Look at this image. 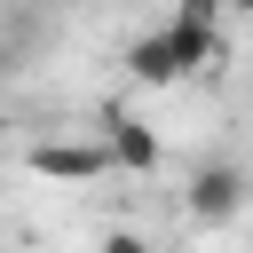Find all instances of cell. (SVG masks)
Segmentation results:
<instances>
[{"label": "cell", "mask_w": 253, "mask_h": 253, "mask_svg": "<svg viewBox=\"0 0 253 253\" xmlns=\"http://www.w3.org/2000/svg\"><path fill=\"white\" fill-rule=\"evenodd\" d=\"M126 79H134V87H174V79H182L174 40H166V32H134V40H126Z\"/></svg>", "instance_id": "277c9868"}, {"label": "cell", "mask_w": 253, "mask_h": 253, "mask_svg": "<svg viewBox=\"0 0 253 253\" xmlns=\"http://www.w3.org/2000/svg\"><path fill=\"white\" fill-rule=\"evenodd\" d=\"M103 150H111V174H158V134L142 126V119H126V111H111L103 119Z\"/></svg>", "instance_id": "7a4b0ae2"}, {"label": "cell", "mask_w": 253, "mask_h": 253, "mask_svg": "<svg viewBox=\"0 0 253 253\" xmlns=\"http://www.w3.org/2000/svg\"><path fill=\"white\" fill-rule=\"evenodd\" d=\"M237 206H245V166L213 158V166L190 174V213H198V221H229Z\"/></svg>", "instance_id": "3957f363"}, {"label": "cell", "mask_w": 253, "mask_h": 253, "mask_svg": "<svg viewBox=\"0 0 253 253\" xmlns=\"http://www.w3.org/2000/svg\"><path fill=\"white\" fill-rule=\"evenodd\" d=\"M221 8H237V16H253V0H221Z\"/></svg>", "instance_id": "8992f818"}, {"label": "cell", "mask_w": 253, "mask_h": 253, "mask_svg": "<svg viewBox=\"0 0 253 253\" xmlns=\"http://www.w3.org/2000/svg\"><path fill=\"white\" fill-rule=\"evenodd\" d=\"M213 8H221V0H182V16H206V24H213Z\"/></svg>", "instance_id": "5b68a950"}, {"label": "cell", "mask_w": 253, "mask_h": 253, "mask_svg": "<svg viewBox=\"0 0 253 253\" xmlns=\"http://www.w3.org/2000/svg\"><path fill=\"white\" fill-rule=\"evenodd\" d=\"M24 166L40 182H95V174H111V150H103V134H63V142H32Z\"/></svg>", "instance_id": "6da1fadb"}]
</instances>
